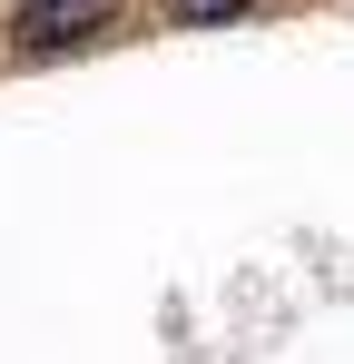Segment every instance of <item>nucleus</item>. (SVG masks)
<instances>
[{
  "label": "nucleus",
  "instance_id": "2",
  "mask_svg": "<svg viewBox=\"0 0 354 364\" xmlns=\"http://www.w3.org/2000/svg\"><path fill=\"white\" fill-rule=\"evenodd\" d=\"M158 10H168V20H187V30H227L246 0H158Z\"/></svg>",
  "mask_w": 354,
  "mask_h": 364
},
{
  "label": "nucleus",
  "instance_id": "1",
  "mask_svg": "<svg viewBox=\"0 0 354 364\" xmlns=\"http://www.w3.org/2000/svg\"><path fill=\"white\" fill-rule=\"evenodd\" d=\"M109 20H118V0H30V10H10V50L20 60H50V50L99 40Z\"/></svg>",
  "mask_w": 354,
  "mask_h": 364
}]
</instances>
